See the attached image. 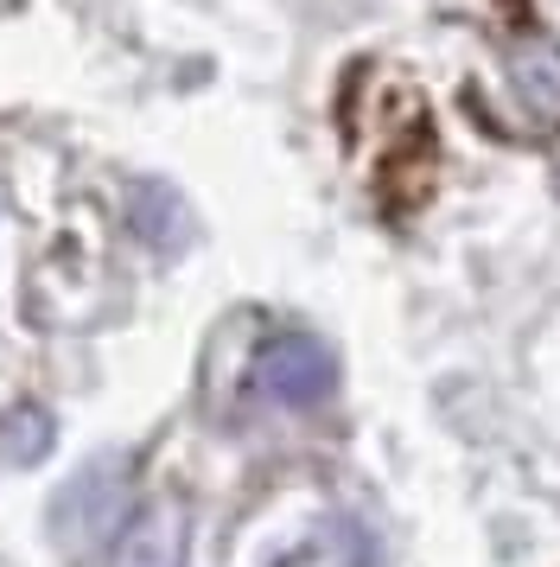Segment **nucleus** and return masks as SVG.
<instances>
[{
  "instance_id": "f257e3e1",
  "label": "nucleus",
  "mask_w": 560,
  "mask_h": 567,
  "mask_svg": "<svg viewBox=\"0 0 560 567\" xmlns=\"http://www.w3.org/2000/svg\"><path fill=\"white\" fill-rule=\"evenodd\" d=\"M255 389L268 402H280V409H312V402H325L331 389H338V363H331V351L319 338L280 332L255 358Z\"/></svg>"
},
{
  "instance_id": "f03ea898",
  "label": "nucleus",
  "mask_w": 560,
  "mask_h": 567,
  "mask_svg": "<svg viewBox=\"0 0 560 567\" xmlns=\"http://www.w3.org/2000/svg\"><path fill=\"white\" fill-rule=\"evenodd\" d=\"M115 511H122V478H115V472H83V478L51 504V536L64 542L71 555H90V548L108 536Z\"/></svg>"
},
{
  "instance_id": "7ed1b4c3",
  "label": "nucleus",
  "mask_w": 560,
  "mask_h": 567,
  "mask_svg": "<svg viewBox=\"0 0 560 567\" xmlns=\"http://www.w3.org/2000/svg\"><path fill=\"white\" fill-rule=\"evenodd\" d=\"M108 567H185V516L178 504H147L127 516Z\"/></svg>"
},
{
  "instance_id": "20e7f679",
  "label": "nucleus",
  "mask_w": 560,
  "mask_h": 567,
  "mask_svg": "<svg viewBox=\"0 0 560 567\" xmlns=\"http://www.w3.org/2000/svg\"><path fill=\"white\" fill-rule=\"evenodd\" d=\"M51 446V414L45 409H7L0 414V465H39Z\"/></svg>"
},
{
  "instance_id": "39448f33",
  "label": "nucleus",
  "mask_w": 560,
  "mask_h": 567,
  "mask_svg": "<svg viewBox=\"0 0 560 567\" xmlns=\"http://www.w3.org/2000/svg\"><path fill=\"white\" fill-rule=\"evenodd\" d=\"M363 561V548H356V536L344 529V523H331V529H319V536H305L287 561L274 567H356Z\"/></svg>"
}]
</instances>
